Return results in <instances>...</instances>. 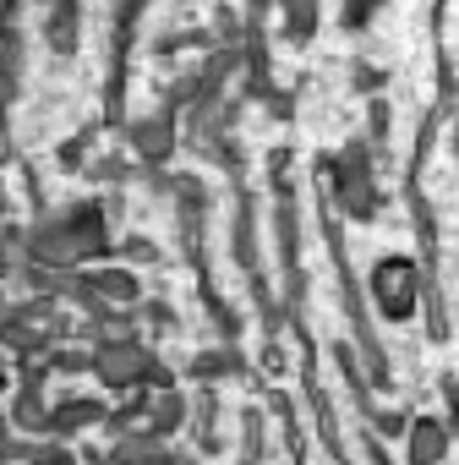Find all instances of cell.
<instances>
[{
    "label": "cell",
    "instance_id": "6da1fadb",
    "mask_svg": "<svg viewBox=\"0 0 459 465\" xmlns=\"http://www.w3.org/2000/svg\"><path fill=\"white\" fill-rule=\"evenodd\" d=\"M410 460H415V465L443 460V427H437V421H415V427H410Z\"/></svg>",
    "mask_w": 459,
    "mask_h": 465
},
{
    "label": "cell",
    "instance_id": "7a4b0ae2",
    "mask_svg": "<svg viewBox=\"0 0 459 465\" xmlns=\"http://www.w3.org/2000/svg\"><path fill=\"white\" fill-rule=\"evenodd\" d=\"M137 367H142V361H137V351H110V356H104V378H110V383L137 378Z\"/></svg>",
    "mask_w": 459,
    "mask_h": 465
}]
</instances>
